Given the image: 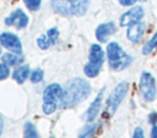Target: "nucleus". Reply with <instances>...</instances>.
Here are the masks:
<instances>
[{
	"instance_id": "1",
	"label": "nucleus",
	"mask_w": 157,
	"mask_h": 138,
	"mask_svg": "<svg viewBox=\"0 0 157 138\" xmlns=\"http://www.w3.org/2000/svg\"><path fill=\"white\" fill-rule=\"evenodd\" d=\"M91 85L87 81L82 78H75L64 89L59 105L61 107H72L83 101L91 94Z\"/></svg>"
},
{
	"instance_id": "2",
	"label": "nucleus",
	"mask_w": 157,
	"mask_h": 138,
	"mask_svg": "<svg viewBox=\"0 0 157 138\" xmlns=\"http://www.w3.org/2000/svg\"><path fill=\"white\" fill-rule=\"evenodd\" d=\"M107 55H108L109 66L114 71H121V70L126 68L132 62V57L130 55H128L121 49V46L115 42H112L108 44Z\"/></svg>"
},
{
	"instance_id": "3",
	"label": "nucleus",
	"mask_w": 157,
	"mask_h": 138,
	"mask_svg": "<svg viewBox=\"0 0 157 138\" xmlns=\"http://www.w3.org/2000/svg\"><path fill=\"white\" fill-rule=\"evenodd\" d=\"M129 89V84L128 82H120L110 93V95L107 99V105H105V111L104 114L107 116H113L115 114V111L118 110L120 103L124 100L126 93Z\"/></svg>"
},
{
	"instance_id": "4",
	"label": "nucleus",
	"mask_w": 157,
	"mask_h": 138,
	"mask_svg": "<svg viewBox=\"0 0 157 138\" xmlns=\"http://www.w3.org/2000/svg\"><path fill=\"white\" fill-rule=\"evenodd\" d=\"M140 92L144 96L145 100L152 101L156 98V83L155 78L150 72H142L140 77V83H139Z\"/></svg>"
},
{
	"instance_id": "5",
	"label": "nucleus",
	"mask_w": 157,
	"mask_h": 138,
	"mask_svg": "<svg viewBox=\"0 0 157 138\" xmlns=\"http://www.w3.org/2000/svg\"><path fill=\"white\" fill-rule=\"evenodd\" d=\"M142 17H144V9L141 6H134L132 9H130L129 11H126L125 13H123L120 16L119 23L121 27H126L132 23L140 22V20Z\"/></svg>"
},
{
	"instance_id": "6",
	"label": "nucleus",
	"mask_w": 157,
	"mask_h": 138,
	"mask_svg": "<svg viewBox=\"0 0 157 138\" xmlns=\"http://www.w3.org/2000/svg\"><path fill=\"white\" fill-rule=\"evenodd\" d=\"M0 43L2 46H5L6 49L20 54L22 51V44L18 39L17 35H15L13 33L10 32H4L0 34Z\"/></svg>"
},
{
	"instance_id": "7",
	"label": "nucleus",
	"mask_w": 157,
	"mask_h": 138,
	"mask_svg": "<svg viewBox=\"0 0 157 138\" xmlns=\"http://www.w3.org/2000/svg\"><path fill=\"white\" fill-rule=\"evenodd\" d=\"M5 23L7 26H13V27H16L18 29L20 28H25L28 24V17L21 9H17L10 16H7L5 18Z\"/></svg>"
},
{
	"instance_id": "8",
	"label": "nucleus",
	"mask_w": 157,
	"mask_h": 138,
	"mask_svg": "<svg viewBox=\"0 0 157 138\" xmlns=\"http://www.w3.org/2000/svg\"><path fill=\"white\" fill-rule=\"evenodd\" d=\"M64 89L58 84V83H53L49 84L43 93V99L44 101H53V103H58L60 101L61 96H63Z\"/></svg>"
},
{
	"instance_id": "9",
	"label": "nucleus",
	"mask_w": 157,
	"mask_h": 138,
	"mask_svg": "<svg viewBox=\"0 0 157 138\" xmlns=\"http://www.w3.org/2000/svg\"><path fill=\"white\" fill-rule=\"evenodd\" d=\"M52 7L55 12L63 16L74 15L72 0H52Z\"/></svg>"
},
{
	"instance_id": "10",
	"label": "nucleus",
	"mask_w": 157,
	"mask_h": 138,
	"mask_svg": "<svg viewBox=\"0 0 157 138\" xmlns=\"http://www.w3.org/2000/svg\"><path fill=\"white\" fill-rule=\"evenodd\" d=\"M115 31H117V28H115V24L113 22L102 23L96 29V38L99 42L104 43V42H107V39H108L109 35H112L113 33H115Z\"/></svg>"
},
{
	"instance_id": "11",
	"label": "nucleus",
	"mask_w": 157,
	"mask_h": 138,
	"mask_svg": "<svg viewBox=\"0 0 157 138\" xmlns=\"http://www.w3.org/2000/svg\"><path fill=\"white\" fill-rule=\"evenodd\" d=\"M144 32H145V24L142 22H136V23H132L129 26L128 28V32H126V35H128V39L132 43H139L144 35Z\"/></svg>"
},
{
	"instance_id": "12",
	"label": "nucleus",
	"mask_w": 157,
	"mask_h": 138,
	"mask_svg": "<svg viewBox=\"0 0 157 138\" xmlns=\"http://www.w3.org/2000/svg\"><path fill=\"white\" fill-rule=\"evenodd\" d=\"M103 93H104V88L101 89V92L98 93V95L96 96V99L92 101V104L90 105L87 112H86V121L91 122L96 118V116L98 115L99 110H101V105H102V99H103Z\"/></svg>"
},
{
	"instance_id": "13",
	"label": "nucleus",
	"mask_w": 157,
	"mask_h": 138,
	"mask_svg": "<svg viewBox=\"0 0 157 138\" xmlns=\"http://www.w3.org/2000/svg\"><path fill=\"white\" fill-rule=\"evenodd\" d=\"M90 62L97 64V65H103L104 61V51L98 44H93L90 49Z\"/></svg>"
},
{
	"instance_id": "14",
	"label": "nucleus",
	"mask_w": 157,
	"mask_h": 138,
	"mask_svg": "<svg viewBox=\"0 0 157 138\" xmlns=\"http://www.w3.org/2000/svg\"><path fill=\"white\" fill-rule=\"evenodd\" d=\"M29 76V67L28 66H20L18 68H16L12 73V77L13 79L17 82V83H23Z\"/></svg>"
},
{
	"instance_id": "15",
	"label": "nucleus",
	"mask_w": 157,
	"mask_h": 138,
	"mask_svg": "<svg viewBox=\"0 0 157 138\" xmlns=\"http://www.w3.org/2000/svg\"><path fill=\"white\" fill-rule=\"evenodd\" d=\"M88 5H90V0H72L74 15H76V16L85 15L88 9Z\"/></svg>"
},
{
	"instance_id": "16",
	"label": "nucleus",
	"mask_w": 157,
	"mask_h": 138,
	"mask_svg": "<svg viewBox=\"0 0 157 138\" xmlns=\"http://www.w3.org/2000/svg\"><path fill=\"white\" fill-rule=\"evenodd\" d=\"M22 61H23V57H22L21 55H18L17 53H15V54L7 53V54H4V55H2V62H5V64L9 65V66L20 65Z\"/></svg>"
},
{
	"instance_id": "17",
	"label": "nucleus",
	"mask_w": 157,
	"mask_h": 138,
	"mask_svg": "<svg viewBox=\"0 0 157 138\" xmlns=\"http://www.w3.org/2000/svg\"><path fill=\"white\" fill-rule=\"evenodd\" d=\"M23 138H40L36 126L32 122H26L23 127Z\"/></svg>"
},
{
	"instance_id": "18",
	"label": "nucleus",
	"mask_w": 157,
	"mask_h": 138,
	"mask_svg": "<svg viewBox=\"0 0 157 138\" xmlns=\"http://www.w3.org/2000/svg\"><path fill=\"white\" fill-rule=\"evenodd\" d=\"M101 67H102V65L92 64V62H90V61H88V64L85 66L83 71H85V74H86V76H88V77L93 78V77L98 76V73L101 72Z\"/></svg>"
},
{
	"instance_id": "19",
	"label": "nucleus",
	"mask_w": 157,
	"mask_h": 138,
	"mask_svg": "<svg viewBox=\"0 0 157 138\" xmlns=\"http://www.w3.org/2000/svg\"><path fill=\"white\" fill-rule=\"evenodd\" d=\"M96 129H97V125H96V123L86 125V126L82 128V131L80 132L78 138H92L93 134L96 133Z\"/></svg>"
},
{
	"instance_id": "20",
	"label": "nucleus",
	"mask_w": 157,
	"mask_h": 138,
	"mask_svg": "<svg viewBox=\"0 0 157 138\" xmlns=\"http://www.w3.org/2000/svg\"><path fill=\"white\" fill-rule=\"evenodd\" d=\"M156 46H157V32H156L155 35L144 45V48H142V54H144V55H148Z\"/></svg>"
},
{
	"instance_id": "21",
	"label": "nucleus",
	"mask_w": 157,
	"mask_h": 138,
	"mask_svg": "<svg viewBox=\"0 0 157 138\" xmlns=\"http://www.w3.org/2000/svg\"><path fill=\"white\" fill-rule=\"evenodd\" d=\"M37 45L40 49H48L50 45H53V42L50 40V38L48 37V34L45 33L44 35H40L37 38Z\"/></svg>"
},
{
	"instance_id": "22",
	"label": "nucleus",
	"mask_w": 157,
	"mask_h": 138,
	"mask_svg": "<svg viewBox=\"0 0 157 138\" xmlns=\"http://www.w3.org/2000/svg\"><path fill=\"white\" fill-rule=\"evenodd\" d=\"M56 105H58V103H53V101H44V103H43V106H42L43 112H44V114H47V115L53 114V112L56 110Z\"/></svg>"
},
{
	"instance_id": "23",
	"label": "nucleus",
	"mask_w": 157,
	"mask_h": 138,
	"mask_svg": "<svg viewBox=\"0 0 157 138\" xmlns=\"http://www.w3.org/2000/svg\"><path fill=\"white\" fill-rule=\"evenodd\" d=\"M29 78H31V82H33V83H38V82H40V81L43 79V71L39 70V68L34 70V71L31 73Z\"/></svg>"
},
{
	"instance_id": "24",
	"label": "nucleus",
	"mask_w": 157,
	"mask_h": 138,
	"mask_svg": "<svg viewBox=\"0 0 157 138\" xmlns=\"http://www.w3.org/2000/svg\"><path fill=\"white\" fill-rule=\"evenodd\" d=\"M10 74V68H9V65H6L5 62L0 64V81H4L9 77Z\"/></svg>"
},
{
	"instance_id": "25",
	"label": "nucleus",
	"mask_w": 157,
	"mask_h": 138,
	"mask_svg": "<svg viewBox=\"0 0 157 138\" xmlns=\"http://www.w3.org/2000/svg\"><path fill=\"white\" fill-rule=\"evenodd\" d=\"M23 1H25V5L32 11L38 10L40 6V2H42V0H23Z\"/></svg>"
},
{
	"instance_id": "26",
	"label": "nucleus",
	"mask_w": 157,
	"mask_h": 138,
	"mask_svg": "<svg viewBox=\"0 0 157 138\" xmlns=\"http://www.w3.org/2000/svg\"><path fill=\"white\" fill-rule=\"evenodd\" d=\"M47 34H48V37L50 38V40L53 42V44H54V43L56 42L58 37H59V31H58L56 28H50V29H48Z\"/></svg>"
},
{
	"instance_id": "27",
	"label": "nucleus",
	"mask_w": 157,
	"mask_h": 138,
	"mask_svg": "<svg viewBox=\"0 0 157 138\" xmlns=\"http://www.w3.org/2000/svg\"><path fill=\"white\" fill-rule=\"evenodd\" d=\"M132 138H145L144 137V131L141 127H136L135 131H134V134H132Z\"/></svg>"
},
{
	"instance_id": "28",
	"label": "nucleus",
	"mask_w": 157,
	"mask_h": 138,
	"mask_svg": "<svg viewBox=\"0 0 157 138\" xmlns=\"http://www.w3.org/2000/svg\"><path fill=\"white\" fill-rule=\"evenodd\" d=\"M137 0H119V2L123 5V6H131L136 2Z\"/></svg>"
},
{
	"instance_id": "29",
	"label": "nucleus",
	"mask_w": 157,
	"mask_h": 138,
	"mask_svg": "<svg viewBox=\"0 0 157 138\" xmlns=\"http://www.w3.org/2000/svg\"><path fill=\"white\" fill-rule=\"evenodd\" d=\"M148 120H150V122L152 125H156L157 123V114L156 112H151L150 116H148Z\"/></svg>"
},
{
	"instance_id": "30",
	"label": "nucleus",
	"mask_w": 157,
	"mask_h": 138,
	"mask_svg": "<svg viewBox=\"0 0 157 138\" xmlns=\"http://www.w3.org/2000/svg\"><path fill=\"white\" fill-rule=\"evenodd\" d=\"M151 138H157V125H152V129H151Z\"/></svg>"
},
{
	"instance_id": "31",
	"label": "nucleus",
	"mask_w": 157,
	"mask_h": 138,
	"mask_svg": "<svg viewBox=\"0 0 157 138\" xmlns=\"http://www.w3.org/2000/svg\"><path fill=\"white\" fill-rule=\"evenodd\" d=\"M2 128H4V120H2V117H1V115H0V136H1V133H2Z\"/></svg>"
},
{
	"instance_id": "32",
	"label": "nucleus",
	"mask_w": 157,
	"mask_h": 138,
	"mask_svg": "<svg viewBox=\"0 0 157 138\" xmlns=\"http://www.w3.org/2000/svg\"><path fill=\"white\" fill-rule=\"evenodd\" d=\"M0 53H1V48H0Z\"/></svg>"
}]
</instances>
